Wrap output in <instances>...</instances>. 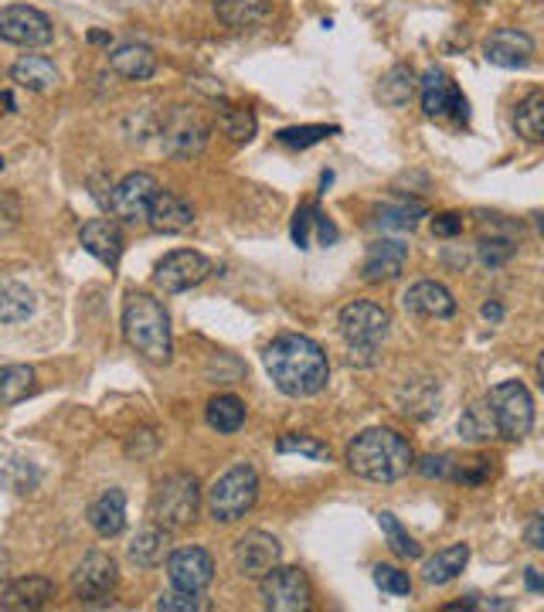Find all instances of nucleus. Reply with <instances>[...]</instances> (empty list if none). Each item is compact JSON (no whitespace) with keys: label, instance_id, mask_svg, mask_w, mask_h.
<instances>
[{"label":"nucleus","instance_id":"f257e3e1","mask_svg":"<svg viewBox=\"0 0 544 612\" xmlns=\"http://www.w3.org/2000/svg\"><path fill=\"white\" fill-rule=\"evenodd\" d=\"M262 364L283 395L290 398H309L327 388L330 364L317 341L303 334H280L262 354Z\"/></svg>","mask_w":544,"mask_h":612},{"label":"nucleus","instance_id":"f03ea898","mask_svg":"<svg viewBox=\"0 0 544 612\" xmlns=\"http://www.w3.org/2000/svg\"><path fill=\"white\" fill-rule=\"evenodd\" d=\"M347 466L355 476L371 483H395L415 466V453L395 429H365L347 445Z\"/></svg>","mask_w":544,"mask_h":612},{"label":"nucleus","instance_id":"7ed1b4c3","mask_svg":"<svg viewBox=\"0 0 544 612\" xmlns=\"http://www.w3.org/2000/svg\"><path fill=\"white\" fill-rule=\"evenodd\" d=\"M123 334L137 354H143L153 364H167L174 354L171 337V316L161 300L146 293H133L123 307Z\"/></svg>","mask_w":544,"mask_h":612},{"label":"nucleus","instance_id":"20e7f679","mask_svg":"<svg viewBox=\"0 0 544 612\" xmlns=\"http://www.w3.org/2000/svg\"><path fill=\"white\" fill-rule=\"evenodd\" d=\"M202 511V483L194 473H171L157 483L150 501V517L167 530L187 527Z\"/></svg>","mask_w":544,"mask_h":612},{"label":"nucleus","instance_id":"39448f33","mask_svg":"<svg viewBox=\"0 0 544 612\" xmlns=\"http://www.w3.org/2000/svg\"><path fill=\"white\" fill-rule=\"evenodd\" d=\"M259 501V473L249 463L231 466L208 486V514L218 524L242 520Z\"/></svg>","mask_w":544,"mask_h":612},{"label":"nucleus","instance_id":"423d86ee","mask_svg":"<svg viewBox=\"0 0 544 612\" xmlns=\"http://www.w3.org/2000/svg\"><path fill=\"white\" fill-rule=\"evenodd\" d=\"M388 323H392L388 310L371 300H355L340 310V337L351 347V361L358 364L374 361V351L388 334Z\"/></svg>","mask_w":544,"mask_h":612},{"label":"nucleus","instance_id":"0eeeda50","mask_svg":"<svg viewBox=\"0 0 544 612\" xmlns=\"http://www.w3.org/2000/svg\"><path fill=\"white\" fill-rule=\"evenodd\" d=\"M487 405L497 422V436L503 439H524L534 426V398L521 382H500L490 388Z\"/></svg>","mask_w":544,"mask_h":612},{"label":"nucleus","instance_id":"6e6552de","mask_svg":"<svg viewBox=\"0 0 544 612\" xmlns=\"http://www.w3.org/2000/svg\"><path fill=\"white\" fill-rule=\"evenodd\" d=\"M259 592L262 605L272 612H306L314 605V586H309L306 571L290 565H272L259 582Z\"/></svg>","mask_w":544,"mask_h":612},{"label":"nucleus","instance_id":"1a4fd4ad","mask_svg":"<svg viewBox=\"0 0 544 612\" xmlns=\"http://www.w3.org/2000/svg\"><path fill=\"white\" fill-rule=\"evenodd\" d=\"M52 37H55V28L48 14H42L37 8H28V4L0 8V41L18 49H45L52 45Z\"/></svg>","mask_w":544,"mask_h":612},{"label":"nucleus","instance_id":"9d476101","mask_svg":"<svg viewBox=\"0 0 544 612\" xmlns=\"http://www.w3.org/2000/svg\"><path fill=\"white\" fill-rule=\"evenodd\" d=\"M211 276V259L202 253H191V249H177L171 256H164L153 269V286L164 293H184L194 290V286H202Z\"/></svg>","mask_w":544,"mask_h":612},{"label":"nucleus","instance_id":"9b49d317","mask_svg":"<svg viewBox=\"0 0 544 612\" xmlns=\"http://www.w3.org/2000/svg\"><path fill=\"white\" fill-rule=\"evenodd\" d=\"M157 191H161V184H157V178H150V174H130V178H123L120 184L112 187V194H109L112 218H120L127 225L146 222V212H150L153 197H157Z\"/></svg>","mask_w":544,"mask_h":612},{"label":"nucleus","instance_id":"f8f14e48","mask_svg":"<svg viewBox=\"0 0 544 612\" xmlns=\"http://www.w3.org/2000/svg\"><path fill=\"white\" fill-rule=\"evenodd\" d=\"M208 122L194 112V109H187V106H177L171 116H167V122H164V130H161V137H164V150L167 153H174V157H194V153H202L205 150V143H208Z\"/></svg>","mask_w":544,"mask_h":612},{"label":"nucleus","instance_id":"ddd939ff","mask_svg":"<svg viewBox=\"0 0 544 612\" xmlns=\"http://www.w3.org/2000/svg\"><path fill=\"white\" fill-rule=\"evenodd\" d=\"M167 579L174 589L205 592L215 582V558L205 548H177L167 555Z\"/></svg>","mask_w":544,"mask_h":612},{"label":"nucleus","instance_id":"4468645a","mask_svg":"<svg viewBox=\"0 0 544 612\" xmlns=\"http://www.w3.org/2000/svg\"><path fill=\"white\" fill-rule=\"evenodd\" d=\"M418 93H422V109L429 119H443V116L466 119V96L456 89V82L443 68L425 72L418 82Z\"/></svg>","mask_w":544,"mask_h":612},{"label":"nucleus","instance_id":"2eb2a0df","mask_svg":"<svg viewBox=\"0 0 544 612\" xmlns=\"http://www.w3.org/2000/svg\"><path fill=\"white\" fill-rule=\"evenodd\" d=\"M116 589V561L106 551H89L72 571V592L83 602L106 599Z\"/></svg>","mask_w":544,"mask_h":612},{"label":"nucleus","instance_id":"dca6fc26","mask_svg":"<svg viewBox=\"0 0 544 612\" xmlns=\"http://www.w3.org/2000/svg\"><path fill=\"white\" fill-rule=\"evenodd\" d=\"M280 558H283L280 541L265 535V530H249V535L236 541V568L246 579H262L272 565H280Z\"/></svg>","mask_w":544,"mask_h":612},{"label":"nucleus","instance_id":"f3484780","mask_svg":"<svg viewBox=\"0 0 544 612\" xmlns=\"http://www.w3.org/2000/svg\"><path fill=\"white\" fill-rule=\"evenodd\" d=\"M534 55V41L531 34L518 28H497L483 41V58L497 68H524Z\"/></svg>","mask_w":544,"mask_h":612},{"label":"nucleus","instance_id":"a211bd4d","mask_svg":"<svg viewBox=\"0 0 544 612\" xmlns=\"http://www.w3.org/2000/svg\"><path fill=\"white\" fill-rule=\"evenodd\" d=\"M405 262H409V245L405 241H399V238H378V241L368 245L361 276H365V282H384V279L402 276Z\"/></svg>","mask_w":544,"mask_h":612},{"label":"nucleus","instance_id":"6ab92c4d","mask_svg":"<svg viewBox=\"0 0 544 612\" xmlns=\"http://www.w3.org/2000/svg\"><path fill=\"white\" fill-rule=\"evenodd\" d=\"M79 238H83V249L89 256H96L102 266H109V269L120 266V259H123V232H120V225H116L112 218L86 222Z\"/></svg>","mask_w":544,"mask_h":612},{"label":"nucleus","instance_id":"aec40b11","mask_svg":"<svg viewBox=\"0 0 544 612\" xmlns=\"http://www.w3.org/2000/svg\"><path fill=\"white\" fill-rule=\"evenodd\" d=\"M146 225L161 235H181L194 225V208L181 194L157 191V197H153L150 212H146Z\"/></svg>","mask_w":544,"mask_h":612},{"label":"nucleus","instance_id":"412c9836","mask_svg":"<svg viewBox=\"0 0 544 612\" xmlns=\"http://www.w3.org/2000/svg\"><path fill=\"white\" fill-rule=\"evenodd\" d=\"M405 300V310L415 313V316H429V320H446L456 313V300L453 293L446 290L443 282L436 279H422L415 286H409V293L402 297Z\"/></svg>","mask_w":544,"mask_h":612},{"label":"nucleus","instance_id":"4be33fe9","mask_svg":"<svg viewBox=\"0 0 544 612\" xmlns=\"http://www.w3.org/2000/svg\"><path fill=\"white\" fill-rule=\"evenodd\" d=\"M55 595V582L45 576H24L14 579L0 589V609H14V612H34L48 605V599Z\"/></svg>","mask_w":544,"mask_h":612},{"label":"nucleus","instance_id":"5701e85b","mask_svg":"<svg viewBox=\"0 0 544 612\" xmlns=\"http://www.w3.org/2000/svg\"><path fill=\"white\" fill-rule=\"evenodd\" d=\"M89 524L99 538H116V535H123V527H127V494L120 486H109L102 497L93 501L89 507Z\"/></svg>","mask_w":544,"mask_h":612},{"label":"nucleus","instance_id":"b1692460","mask_svg":"<svg viewBox=\"0 0 544 612\" xmlns=\"http://www.w3.org/2000/svg\"><path fill=\"white\" fill-rule=\"evenodd\" d=\"M293 241L300 249H314L317 245H334L337 241V228L334 222L317 208V204H300L293 215Z\"/></svg>","mask_w":544,"mask_h":612},{"label":"nucleus","instance_id":"393cba45","mask_svg":"<svg viewBox=\"0 0 544 612\" xmlns=\"http://www.w3.org/2000/svg\"><path fill=\"white\" fill-rule=\"evenodd\" d=\"M109 65L116 75H123L130 82H143L157 72V55H153V49L140 45V41H127V45H120L109 55Z\"/></svg>","mask_w":544,"mask_h":612},{"label":"nucleus","instance_id":"a878e982","mask_svg":"<svg viewBox=\"0 0 544 612\" xmlns=\"http://www.w3.org/2000/svg\"><path fill=\"white\" fill-rule=\"evenodd\" d=\"M171 555V530L153 524V527H143L140 535L130 541V561L137 568H157L164 565Z\"/></svg>","mask_w":544,"mask_h":612},{"label":"nucleus","instance_id":"bb28decb","mask_svg":"<svg viewBox=\"0 0 544 612\" xmlns=\"http://www.w3.org/2000/svg\"><path fill=\"white\" fill-rule=\"evenodd\" d=\"M439 405V385L433 378H415L399 388V412L412 419H429Z\"/></svg>","mask_w":544,"mask_h":612},{"label":"nucleus","instance_id":"cd10ccee","mask_svg":"<svg viewBox=\"0 0 544 612\" xmlns=\"http://www.w3.org/2000/svg\"><path fill=\"white\" fill-rule=\"evenodd\" d=\"M11 78L31 93H48V89H55V82H58V68L45 55H21L11 68Z\"/></svg>","mask_w":544,"mask_h":612},{"label":"nucleus","instance_id":"c85d7f7f","mask_svg":"<svg viewBox=\"0 0 544 612\" xmlns=\"http://www.w3.org/2000/svg\"><path fill=\"white\" fill-rule=\"evenodd\" d=\"M470 561V545H449L443 551H436L422 568V579L429 586H449L453 579H459V571Z\"/></svg>","mask_w":544,"mask_h":612},{"label":"nucleus","instance_id":"c756f323","mask_svg":"<svg viewBox=\"0 0 544 612\" xmlns=\"http://www.w3.org/2000/svg\"><path fill=\"white\" fill-rule=\"evenodd\" d=\"M415 89H418L415 72H412L409 65H392V68H388V72L381 75V82H378V99H381L388 109H402V106L412 103Z\"/></svg>","mask_w":544,"mask_h":612},{"label":"nucleus","instance_id":"7c9ffc66","mask_svg":"<svg viewBox=\"0 0 544 612\" xmlns=\"http://www.w3.org/2000/svg\"><path fill=\"white\" fill-rule=\"evenodd\" d=\"M272 8V0H215V14L221 24L246 31L252 24H259Z\"/></svg>","mask_w":544,"mask_h":612},{"label":"nucleus","instance_id":"2f4dec72","mask_svg":"<svg viewBox=\"0 0 544 612\" xmlns=\"http://www.w3.org/2000/svg\"><path fill=\"white\" fill-rule=\"evenodd\" d=\"M208 426L221 436H231L246 426V401L236 398V395H218L208 401Z\"/></svg>","mask_w":544,"mask_h":612},{"label":"nucleus","instance_id":"473e14b6","mask_svg":"<svg viewBox=\"0 0 544 612\" xmlns=\"http://www.w3.org/2000/svg\"><path fill=\"white\" fill-rule=\"evenodd\" d=\"M514 130L527 143H541L544 140V93L541 89H534L531 96H524L518 103V109H514Z\"/></svg>","mask_w":544,"mask_h":612},{"label":"nucleus","instance_id":"72a5a7b5","mask_svg":"<svg viewBox=\"0 0 544 612\" xmlns=\"http://www.w3.org/2000/svg\"><path fill=\"white\" fill-rule=\"evenodd\" d=\"M34 313V293L24 282H0V323H21Z\"/></svg>","mask_w":544,"mask_h":612},{"label":"nucleus","instance_id":"f704fd0d","mask_svg":"<svg viewBox=\"0 0 544 612\" xmlns=\"http://www.w3.org/2000/svg\"><path fill=\"white\" fill-rule=\"evenodd\" d=\"M459 436L466 442H490L497 436V422H493V412L487 401H474L470 408H463V419H459Z\"/></svg>","mask_w":544,"mask_h":612},{"label":"nucleus","instance_id":"c9c22d12","mask_svg":"<svg viewBox=\"0 0 544 612\" xmlns=\"http://www.w3.org/2000/svg\"><path fill=\"white\" fill-rule=\"evenodd\" d=\"M34 391V367L4 364L0 367V405H18Z\"/></svg>","mask_w":544,"mask_h":612},{"label":"nucleus","instance_id":"e433bc0d","mask_svg":"<svg viewBox=\"0 0 544 612\" xmlns=\"http://www.w3.org/2000/svg\"><path fill=\"white\" fill-rule=\"evenodd\" d=\"M422 218H429V208L418 201H399L378 208V228H395V232H412Z\"/></svg>","mask_w":544,"mask_h":612},{"label":"nucleus","instance_id":"4c0bfd02","mask_svg":"<svg viewBox=\"0 0 544 612\" xmlns=\"http://www.w3.org/2000/svg\"><path fill=\"white\" fill-rule=\"evenodd\" d=\"M378 524H381V535L388 538V548H392L399 558H409V561H415V558H422V548H418V541L409 535V530L399 524V517L395 514H378Z\"/></svg>","mask_w":544,"mask_h":612},{"label":"nucleus","instance_id":"58836bf2","mask_svg":"<svg viewBox=\"0 0 544 612\" xmlns=\"http://www.w3.org/2000/svg\"><path fill=\"white\" fill-rule=\"evenodd\" d=\"M218 127L225 130V137H231L236 143H249V140L255 137V130H259V122H255L252 109H246V106H228V109H221V116H218Z\"/></svg>","mask_w":544,"mask_h":612},{"label":"nucleus","instance_id":"ea45409f","mask_svg":"<svg viewBox=\"0 0 544 612\" xmlns=\"http://www.w3.org/2000/svg\"><path fill=\"white\" fill-rule=\"evenodd\" d=\"M276 449L280 453H296V457H306V460H317V463H327L330 460V449L320 442V439H314V436H300V432H286V436H280V442H276Z\"/></svg>","mask_w":544,"mask_h":612},{"label":"nucleus","instance_id":"a19ab883","mask_svg":"<svg viewBox=\"0 0 544 612\" xmlns=\"http://www.w3.org/2000/svg\"><path fill=\"white\" fill-rule=\"evenodd\" d=\"M337 127H320V122H314V127H290V130H280L276 140L290 150H306V147H314L327 137H334Z\"/></svg>","mask_w":544,"mask_h":612},{"label":"nucleus","instance_id":"79ce46f5","mask_svg":"<svg viewBox=\"0 0 544 612\" xmlns=\"http://www.w3.org/2000/svg\"><path fill=\"white\" fill-rule=\"evenodd\" d=\"M518 253V245L511 238H500V235H490V238H480V262L487 269H500L503 262H511Z\"/></svg>","mask_w":544,"mask_h":612},{"label":"nucleus","instance_id":"37998d69","mask_svg":"<svg viewBox=\"0 0 544 612\" xmlns=\"http://www.w3.org/2000/svg\"><path fill=\"white\" fill-rule=\"evenodd\" d=\"M153 609H161V612H202V609H208V602L202 599V592L174 589V592H167V595H161L157 602H153Z\"/></svg>","mask_w":544,"mask_h":612},{"label":"nucleus","instance_id":"c03bdc74","mask_svg":"<svg viewBox=\"0 0 544 612\" xmlns=\"http://www.w3.org/2000/svg\"><path fill=\"white\" fill-rule=\"evenodd\" d=\"M374 586L388 595H409L412 592V579L409 571L402 568H392V565H378L374 568Z\"/></svg>","mask_w":544,"mask_h":612},{"label":"nucleus","instance_id":"a18cd8bd","mask_svg":"<svg viewBox=\"0 0 544 612\" xmlns=\"http://www.w3.org/2000/svg\"><path fill=\"white\" fill-rule=\"evenodd\" d=\"M21 225V201L8 191H0V235H8Z\"/></svg>","mask_w":544,"mask_h":612},{"label":"nucleus","instance_id":"49530a36","mask_svg":"<svg viewBox=\"0 0 544 612\" xmlns=\"http://www.w3.org/2000/svg\"><path fill=\"white\" fill-rule=\"evenodd\" d=\"M453 470H456L453 457H425V460L418 463V473L429 476V480H433V476H436V480H449Z\"/></svg>","mask_w":544,"mask_h":612},{"label":"nucleus","instance_id":"de8ad7c7","mask_svg":"<svg viewBox=\"0 0 544 612\" xmlns=\"http://www.w3.org/2000/svg\"><path fill=\"white\" fill-rule=\"evenodd\" d=\"M433 232H436L439 238H453V235L463 232V218H459L456 212H443V215L433 218Z\"/></svg>","mask_w":544,"mask_h":612},{"label":"nucleus","instance_id":"09e8293b","mask_svg":"<svg viewBox=\"0 0 544 612\" xmlns=\"http://www.w3.org/2000/svg\"><path fill=\"white\" fill-rule=\"evenodd\" d=\"M453 476L456 480H463V483H483L487 476H490V463L487 460H474V470H453Z\"/></svg>","mask_w":544,"mask_h":612},{"label":"nucleus","instance_id":"8fccbe9b","mask_svg":"<svg viewBox=\"0 0 544 612\" xmlns=\"http://www.w3.org/2000/svg\"><path fill=\"white\" fill-rule=\"evenodd\" d=\"M527 545L534 551L544 548V517H531V524H527Z\"/></svg>","mask_w":544,"mask_h":612},{"label":"nucleus","instance_id":"3c124183","mask_svg":"<svg viewBox=\"0 0 544 612\" xmlns=\"http://www.w3.org/2000/svg\"><path fill=\"white\" fill-rule=\"evenodd\" d=\"M524 579H527V589H531V592H541V571H537V568H527Z\"/></svg>","mask_w":544,"mask_h":612},{"label":"nucleus","instance_id":"603ef678","mask_svg":"<svg viewBox=\"0 0 544 612\" xmlns=\"http://www.w3.org/2000/svg\"><path fill=\"white\" fill-rule=\"evenodd\" d=\"M14 109V96L11 93H0V116H8Z\"/></svg>","mask_w":544,"mask_h":612},{"label":"nucleus","instance_id":"864d4df0","mask_svg":"<svg viewBox=\"0 0 544 612\" xmlns=\"http://www.w3.org/2000/svg\"><path fill=\"white\" fill-rule=\"evenodd\" d=\"M483 316H487V320H500V316H503V310H500L497 303H487V307H483Z\"/></svg>","mask_w":544,"mask_h":612},{"label":"nucleus","instance_id":"5fc2aeb1","mask_svg":"<svg viewBox=\"0 0 544 612\" xmlns=\"http://www.w3.org/2000/svg\"><path fill=\"white\" fill-rule=\"evenodd\" d=\"M4 576H8V555L0 551V582H4Z\"/></svg>","mask_w":544,"mask_h":612},{"label":"nucleus","instance_id":"6e6d98bb","mask_svg":"<svg viewBox=\"0 0 544 612\" xmlns=\"http://www.w3.org/2000/svg\"><path fill=\"white\" fill-rule=\"evenodd\" d=\"M0 171H4V157H0Z\"/></svg>","mask_w":544,"mask_h":612}]
</instances>
